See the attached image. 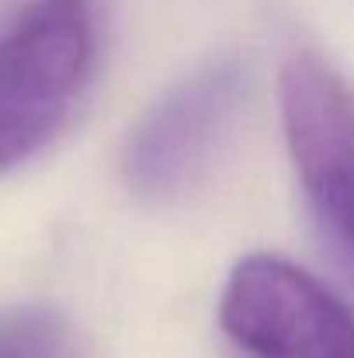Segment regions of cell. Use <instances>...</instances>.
<instances>
[{
	"label": "cell",
	"mask_w": 354,
	"mask_h": 358,
	"mask_svg": "<svg viewBox=\"0 0 354 358\" xmlns=\"http://www.w3.org/2000/svg\"><path fill=\"white\" fill-rule=\"evenodd\" d=\"M70 331L56 310L14 306L0 313V358H66Z\"/></svg>",
	"instance_id": "cell-5"
},
{
	"label": "cell",
	"mask_w": 354,
	"mask_h": 358,
	"mask_svg": "<svg viewBox=\"0 0 354 358\" xmlns=\"http://www.w3.org/2000/svg\"><path fill=\"white\" fill-rule=\"evenodd\" d=\"M243 84L246 73L239 59H212L156 98L125 143L121 171L128 188L142 199L181 192L212 157Z\"/></svg>",
	"instance_id": "cell-4"
},
{
	"label": "cell",
	"mask_w": 354,
	"mask_h": 358,
	"mask_svg": "<svg viewBox=\"0 0 354 358\" xmlns=\"http://www.w3.org/2000/svg\"><path fill=\"white\" fill-rule=\"evenodd\" d=\"M91 59V0H35L0 35V178L59 132Z\"/></svg>",
	"instance_id": "cell-1"
},
{
	"label": "cell",
	"mask_w": 354,
	"mask_h": 358,
	"mask_svg": "<svg viewBox=\"0 0 354 358\" xmlns=\"http://www.w3.org/2000/svg\"><path fill=\"white\" fill-rule=\"evenodd\" d=\"M281 125L295 174L323 227L354 254V91L316 52L281 66Z\"/></svg>",
	"instance_id": "cell-3"
},
{
	"label": "cell",
	"mask_w": 354,
	"mask_h": 358,
	"mask_svg": "<svg viewBox=\"0 0 354 358\" xmlns=\"http://www.w3.org/2000/svg\"><path fill=\"white\" fill-rule=\"evenodd\" d=\"M219 324L246 358H354V310L281 254L236 261Z\"/></svg>",
	"instance_id": "cell-2"
}]
</instances>
